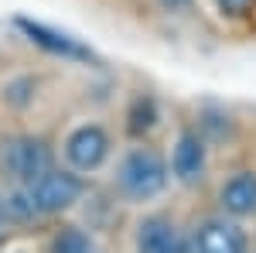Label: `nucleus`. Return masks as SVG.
<instances>
[{
    "instance_id": "obj_1",
    "label": "nucleus",
    "mask_w": 256,
    "mask_h": 253,
    "mask_svg": "<svg viewBox=\"0 0 256 253\" xmlns=\"http://www.w3.org/2000/svg\"><path fill=\"white\" fill-rule=\"evenodd\" d=\"M120 188L130 195V198H137V202H147V198H154L168 188V164H164V157L158 151H150V147H134L130 154L120 161Z\"/></svg>"
},
{
    "instance_id": "obj_2",
    "label": "nucleus",
    "mask_w": 256,
    "mask_h": 253,
    "mask_svg": "<svg viewBox=\"0 0 256 253\" xmlns=\"http://www.w3.org/2000/svg\"><path fill=\"white\" fill-rule=\"evenodd\" d=\"M86 192V181L76 171H62V168H48L44 175H38L28 185V195L34 202L38 215H58L65 209H72Z\"/></svg>"
},
{
    "instance_id": "obj_3",
    "label": "nucleus",
    "mask_w": 256,
    "mask_h": 253,
    "mask_svg": "<svg viewBox=\"0 0 256 253\" xmlns=\"http://www.w3.org/2000/svg\"><path fill=\"white\" fill-rule=\"evenodd\" d=\"M0 168L14 178V181L31 185L38 175H44V171L52 168V147H48V140H44V137H34V134L10 137V140L4 144Z\"/></svg>"
},
{
    "instance_id": "obj_4",
    "label": "nucleus",
    "mask_w": 256,
    "mask_h": 253,
    "mask_svg": "<svg viewBox=\"0 0 256 253\" xmlns=\"http://www.w3.org/2000/svg\"><path fill=\"white\" fill-rule=\"evenodd\" d=\"M65 157L76 171H96L110 157V134L99 123H82L65 140Z\"/></svg>"
},
{
    "instance_id": "obj_5",
    "label": "nucleus",
    "mask_w": 256,
    "mask_h": 253,
    "mask_svg": "<svg viewBox=\"0 0 256 253\" xmlns=\"http://www.w3.org/2000/svg\"><path fill=\"white\" fill-rule=\"evenodd\" d=\"M250 239L242 226L232 219H205L195 226L192 236V253H246Z\"/></svg>"
},
{
    "instance_id": "obj_6",
    "label": "nucleus",
    "mask_w": 256,
    "mask_h": 253,
    "mask_svg": "<svg viewBox=\"0 0 256 253\" xmlns=\"http://www.w3.org/2000/svg\"><path fill=\"white\" fill-rule=\"evenodd\" d=\"M14 24L28 35V41H34L38 48L52 52V55L76 59V62H96V55H92L86 45H79V41L72 38V35H65V31H55V28H48V24H41V21H31V18H18Z\"/></svg>"
},
{
    "instance_id": "obj_7",
    "label": "nucleus",
    "mask_w": 256,
    "mask_h": 253,
    "mask_svg": "<svg viewBox=\"0 0 256 253\" xmlns=\"http://www.w3.org/2000/svg\"><path fill=\"white\" fill-rule=\"evenodd\" d=\"M137 253H192L168 215H147L137 226Z\"/></svg>"
},
{
    "instance_id": "obj_8",
    "label": "nucleus",
    "mask_w": 256,
    "mask_h": 253,
    "mask_svg": "<svg viewBox=\"0 0 256 253\" xmlns=\"http://www.w3.org/2000/svg\"><path fill=\"white\" fill-rule=\"evenodd\" d=\"M205 161H208V147H205L202 134H195V130L178 134L174 154H171V175L178 181H184V185L198 181V178L205 175Z\"/></svg>"
},
{
    "instance_id": "obj_9",
    "label": "nucleus",
    "mask_w": 256,
    "mask_h": 253,
    "mask_svg": "<svg viewBox=\"0 0 256 253\" xmlns=\"http://www.w3.org/2000/svg\"><path fill=\"white\" fill-rule=\"evenodd\" d=\"M218 202H222V209L232 215V219L253 215L256 212V171H239V175H232L218 188Z\"/></svg>"
},
{
    "instance_id": "obj_10",
    "label": "nucleus",
    "mask_w": 256,
    "mask_h": 253,
    "mask_svg": "<svg viewBox=\"0 0 256 253\" xmlns=\"http://www.w3.org/2000/svg\"><path fill=\"white\" fill-rule=\"evenodd\" d=\"M48 253H92V236L79 226H65L52 236Z\"/></svg>"
},
{
    "instance_id": "obj_11",
    "label": "nucleus",
    "mask_w": 256,
    "mask_h": 253,
    "mask_svg": "<svg viewBox=\"0 0 256 253\" xmlns=\"http://www.w3.org/2000/svg\"><path fill=\"white\" fill-rule=\"evenodd\" d=\"M126 130L134 137H140V134H147L154 123H158V106H154V99L150 96H140V99H134V106H130V113H126Z\"/></svg>"
},
{
    "instance_id": "obj_12",
    "label": "nucleus",
    "mask_w": 256,
    "mask_h": 253,
    "mask_svg": "<svg viewBox=\"0 0 256 253\" xmlns=\"http://www.w3.org/2000/svg\"><path fill=\"white\" fill-rule=\"evenodd\" d=\"M0 96H4L7 106H18V110L28 106V103L34 99V79L31 76H18V79H10V82H4Z\"/></svg>"
},
{
    "instance_id": "obj_13",
    "label": "nucleus",
    "mask_w": 256,
    "mask_h": 253,
    "mask_svg": "<svg viewBox=\"0 0 256 253\" xmlns=\"http://www.w3.org/2000/svg\"><path fill=\"white\" fill-rule=\"evenodd\" d=\"M0 205H4V215L7 219H18V222H28V219L38 215V209H34V202H31L28 192H10Z\"/></svg>"
},
{
    "instance_id": "obj_14",
    "label": "nucleus",
    "mask_w": 256,
    "mask_h": 253,
    "mask_svg": "<svg viewBox=\"0 0 256 253\" xmlns=\"http://www.w3.org/2000/svg\"><path fill=\"white\" fill-rule=\"evenodd\" d=\"M216 7L226 18H242V14L253 7V0H216Z\"/></svg>"
},
{
    "instance_id": "obj_15",
    "label": "nucleus",
    "mask_w": 256,
    "mask_h": 253,
    "mask_svg": "<svg viewBox=\"0 0 256 253\" xmlns=\"http://www.w3.org/2000/svg\"><path fill=\"white\" fill-rule=\"evenodd\" d=\"M160 4H164V7H168V11H178V7H184V4H188V0H160Z\"/></svg>"
},
{
    "instance_id": "obj_16",
    "label": "nucleus",
    "mask_w": 256,
    "mask_h": 253,
    "mask_svg": "<svg viewBox=\"0 0 256 253\" xmlns=\"http://www.w3.org/2000/svg\"><path fill=\"white\" fill-rule=\"evenodd\" d=\"M7 236V215H4V205H0V239Z\"/></svg>"
}]
</instances>
